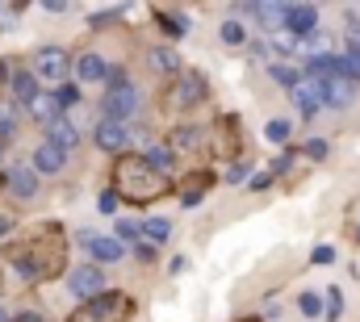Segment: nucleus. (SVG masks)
Here are the masks:
<instances>
[{
  "label": "nucleus",
  "mask_w": 360,
  "mask_h": 322,
  "mask_svg": "<svg viewBox=\"0 0 360 322\" xmlns=\"http://www.w3.org/2000/svg\"><path fill=\"white\" fill-rule=\"evenodd\" d=\"M4 76H8V67H4V63H0V80H4Z\"/></svg>",
  "instance_id": "obj_38"
},
{
  "label": "nucleus",
  "mask_w": 360,
  "mask_h": 322,
  "mask_svg": "<svg viewBox=\"0 0 360 322\" xmlns=\"http://www.w3.org/2000/svg\"><path fill=\"white\" fill-rule=\"evenodd\" d=\"M168 188H172V180L160 176L143 155H117V163H113V193H117V201L151 205V201L164 197Z\"/></svg>",
  "instance_id": "obj_2"
},
{
  "label": "nucleus",
  "mask_w": 360,
  "mask_h": 322,
  "mask_svg": "<svg viewBox=\"0 0 360 322\" xmlns=\"http://www.w3.org/2000/svg\"><path fill=\"white\" fill-rule=\"evenodd\" d=\"M72 67H76V76H80V80H84V84L109 80V63H105V59H101L96 51H84V55H80V59H76Z\"/></svg>",
  "instance_id": "obj_15"
},
{
  "label": "nucleus",
  "mask_w": 360,
  "mask_h": 322,
  "mask_svg": "<svg viewBox=\"0 0 360 322\" xmlns=\"http://www.w3.org/2000/svg\"><path fill=\"white\" fill-rule=\"evenodd\" d=\"M314 30H319V8L314 4H285V34L314 38Z\"/></svg>",
  "instance_id": "obj_7"
},
{
  "label": "nucleus",
  "mask_w": 360,
  "mask_h": 322,
  "mask_svg": "<svg viewBox=\"0 0 360 322\" xmlns=\"http://www.w3.org/2000/svg\"><path fill=\"white\" fill-rule=\"evenodd\" d=\"M0 322H13V318H8V314H4V310H0Z\"/></svg>",
  "instance_id": "obj_39"
},
{
  "label": "nucleus",
  "mask_w": 360,
  "mask_h": 322,
  "mask_svg": "<svg viewBox=\"0 0 360 322\" xmlns=\"http://www.w3.org/2000/svg\"><path fill=\"white\" fill-rule=\"evenodd\" d=\"M243 322H260V318H243Z\"/></svg>",
  "instance_id": "obj_40"
},
{
  "label": "nucleus",
  "mask_w": 360,
  "mask_h": 322,
  "mask_svg": "<svg viewBox=\"0 0 360 322\" xmlns=\"http://www.w3.org/2000/svg\"><path fill=\"white\" fill-rule=\"evenodd\" d=\"M80 243L92 251V259H101V264H113V259H122V243L117 239H101V235H80Z\"/></svg>",
  "instance_id": "obj_16"
},
{
  "label": "nucleus",
  "mask_w": 360,
  "mask_h": 322,
  "mask_svg": "<svg viewBox=\"0 0 360 322\" xmlns=\"http://www.w3.org/2000/svg\"><path fill=\"white\" fill-rule=\"evenodd\" d=\"M319 88H323V105H335V109L352 105V96H356V80H348V76H327V80H319Z\"/></svg>",
  "instance_id": "obj_11"
},
{
  "label": "nucleus",
  "mask_w": 360,
  "mask_h": 322,
  "mask_svg": "<svg viewBox=\"0 0 360 322\" xmlns=\"http://www.w3.org/2000/svg\"><path fill=\"white\" fill-rule=\"evenodd\" d=\"M243 38H248V34H243L239 21H226V25H222V42H226V46H239Z\"/></svg>",
  "instance_id": "obj_30"
},
{
  "label": "nucleus",
  "mask_w": 360,
  "mask_h": 322,
  "mask_svg": "<svg viewBox=\"0 0 360 322\" xmlns=\"http://www.w3.org/2000/svg\"><path fill=\"white\" fill-rule=\"evenodd\" d=\"M143 231H147V239L151 243H168L172 239V222H168V218H147Z\"/></svg>",
  "instance_id": "obj_25"
},
{
  "label": "nucleus",
  "mask_w": 360,
  "mask_h": 322,
  "mask_svg": "<svg viewBox=\"0 0 360 322\" xmlns=\"http://www.w3.org/2000/svg\"><path fill=\"white\" fill-rule=\"evenodd\" d=\"M13 322H46V318H42L38 310H25V314H17V318H13Z\"/></svg>",
  "instance_id": "obj_37"
},
{
  "label": "nucleus",
  "mask_w": 360,
  "mask_h": 322,
  "mask_svg": "<svg viewBox=\"0 0 360 322\" xmlns=\"http://www.w3.org/2000/svg\"><path fill=\"white\" fill-rule=\"evenodd\" d=\"M155 21L164 25V34H168V38H180V34L188 30V21L180 17L176 8H155Z\"/></svg>",
  "instance_id": "obj_21"
},
{
  "label": "nucleus",
  "mask_w": 360,
  "mask_h": 322,
  "mask_svg": "<svg viewBox=\"0 0 360 322\" xmlns=\"http://www.w3.org/2000/svg\"><path fill=\"white\" fill-rule=\"evenodd\" d=\"M46 143H55V147H59V151L68 155V151H72V147L80 143V130H76V126H72L68 117H59V122H51V139H46Z\"/></svg>",
  "instance_id": "obj_19"
},
{
  "label": "nucleus",
  "mask_w": 360,
  "mask_h": 322,
  "mask_svg": "<svg viewBox=\"0 0 360 322\" xmlns=\"http://www.w3.org/2000/svg\"><path fill=\"white\" fill-rule=\"evenodd\" d=\"M134 302L126 293H96L92 302H80V310H72L68 322H130Z\"/></svg>",
  "instance_id": "obj_3"
},
{
  "label": "nucleus",
  "mask_w": 360,
  "mask_h": 322,
  "mask_svg": "<svg viewBox=\"0 0 360 322\" xmlns=\"http://www.w3.org/2000/svg\"><path fill=\"white\" fill-rule=\"evenodd\" d=\"M269 139L272 143H285L289 139V122H269Z\"/></svg>",
  "instance_id": "obj_31"
},
{
  "label": "nucleus",
  "mask_w": 360,
  "mask_h": 322,
  "mask_svg": "<svg viewBox=\"0 0 360 322\" xmlns=\"http://www.w3.org/2000/svg\"><path fill=\"white\" fill-rule=\"evenodd\" d=\"M113 231H117V243H139V235H143L139 222H117Z\"/></svg>",
  "instance_id": "obj_29"
},
{
  "label": "nucleus",
  "mask_w": 360,
  "mask_h": 322,
  "mask_svg": "<svg viewBox=\"0 0 360 322\" xmlns=\"http://www.w3.org/2000/svg\"><path fill=\"white\" fill-rule=\"evenodd\" d=\"M239 122L235 117H218L214 126H210V151L218 155V160H231L235 151H239Z\"/></svg>",
  "instance_id": "obj_8"
},
{
  "label": "nucleus",
  "mask_w": 360,
  "mask_h": 322,
  "mask_svg": "<svg viewBox=\"0 0 360 322\" xmlns=\"http://www.w3.org/2000/svg\"><path fill=\"white\" fill-rule=\"evenodd\" d=\"M76 101H80V88H76V84H59V88H55V105H59V109H72Z\"/></svg>",
  "instance_id": "obj_26"
},
{
  "label": "nucleus",
  "mask_w": 360,
  "mask_h": 322,
  "mask_svg": "<svg viewBox=\"0 0 360 322\" xmlns=\"http://www.w3.org/2000/svg\"><path fill=\"white\" fill-rule=\"evenodd\" d=\"M68 55L59 51V46H42L38 55H34V80H63L68 76Z\"/></svg>",
  "instance_id": "obj_9"
},
{
  "label": "nucleus",
  "mask_w": 360,
  "mask_h": 322,
  "mask_svg": "<svg viewBox=\"0 0 360 322\" xmlns=\"http://www.w3.org/2000/svg\"><path fill=\"white\" fill-rule=\"evenodd\" d=\"M25 109H30V117H38V122H46V126H51V122H59V113H63V109L55 105V92H38Z\"/></svg>",
  "instance_id": "obj_18"
},
{
  "label": "nucleus",
  "mask_w": 360,
  "mask_h": 322,
  "mask_svg": "<svg viewBox=\"0 0 360 322\" xmlns=\"http://www.w3.org/2000/svg\"><path fill=\"white\" fill-rule=\"evenodd\" d=\"M323 314H327L331 322L344 314V293H340V289H331V293H327V302H323Z\"/></svg>",
  "instance_id": "obj_27"
},
{
  "label": "nucleus",
  "mask_w": 360,
  "mask_h": 322,
  "mask_svg": "<svg viewBox=\"0 0 360 322\" xmlns=\"http://www.w3.org/2000/svg\"><path fill=\"white\" fill-rule=\"evenodd\" d=\"M331 259H335V251H331L327 243H323V247H314V255H310V264H331Z\"/></svg>",
  "instance_id": "obj_34"
},
{
  "label": "nucleus",
  "mask_w": 360,
  "mask_h": 322,
  "mask_svg": "<svg viewBox=\"0 0 360 322\" xmlns=\"http://www.w3.org/2000/svg\"><path fill=\"white\" fill-rule=\"evenodd\" d=\"M96 205H101V214H113V210H117V193H113V188H109V193H101V201H96Z\"/></svg>",
  "instance_id": "obj_33"
},
{
  "label": "nucleus",
  "mask_w": 360,
  "mask_h": 322,
  "mask_svg": "<svg viewBox=\"0 0 360 322\" xmlns=\"http://www.w3.org/2000/svg\"><path fill=\"white\" fill-rule=\"evenodd\" d=\"M4 264H13V272L25 281V285H42V281H55L68 264V235L59 222H42V226H30L25 235L4 243Z\"/></svg>",
  "instance_id": "obj_1"
},
{
  "label": "nucleus",
  "mask_w": 360,
  "mask_h": 322,
  "mask_svg": "<svg viewBox=\"0 0 360 322\" xmlns=\"http://www.w3.org/2000/svg\"><path fill=\"white\" fill-rule=\"evenodd\" d=\"M297 306H302V314H306V318L323 314V297H319V293H302V297H297Z\"/></svg>",
  "instance_id": "obj_28"
},
{
  "label": "nucleus",
  "mask_w": 360,
  "mask_h": 322,
  "mask_svg": "<svg viewBox=\"0 0 360 322\" xmlns=\"http://www.w3.org/2000/svg\"><path fill=\"white\" fill-rule=\"evenodd\" d=\"M68 289H72L76 297L92 302L96 293H105V276H101V268H96V264H80V268H72V272H68Z\"/></svg>",
  "instance_id": "obj_6"
},
{
  "label": "nucleus",
  "mask_w": 360,
  "mask_h": 322,
  "mask_svg": "<svg viewBox=\"0 0 360 322\" xmlns=\"http://www.w3.org/2000/svg\"><path fill=\"white\" fill-rule=\"evenodd\" d=\"M126 143H130V130H126L122 122H109V117L96 122V147H101V151H113V155H117Z\"/></svg>",
  "instance_id": "obj_12"
},
{
  "label": "nucleus",
  "mask_w": 360,
  "mask_h": 322,
  "mask_svg": "<svg viewBox=\"0 0 360 322\" xmlns=\"http://www.w3.org/2000/svg\"><path fill=\"white\" fill-rule=\"evenodd\" d=\"M210 184H214V176L210 172H193V176H184L176 184V197L184 201V205H197L205 193H210Z\"/></svg>",
  "instance_id": "obj_14"
},
{
  "label": "nucleus",
  "mask_w": 360,
  "mask_h": 322,
  "mask_svg": "<svg viewBox=\"0 0 360 322\" xmlns=\"http://www.w3.org/2000/svg\"><path fill=\"white\" fill-rule=\"evenodd\" d=\"M139 259H147V264H151V259H155V247H151V243H139Z\"/></svg>",
  "instance_id": "obj_36"
},
{
  "label": "nucleus",
  "mask_w": 360,
  "mask_h": 322,
  "mask_svg": "<svg viewBox=\"0 0 360 322\" xmlns=\"http://www.w3.org/2000/svg\"><path fill=\"white\" fill-rule=\"evenodd\" d=\"M13 130H17V105L13 96H0V143L13 139Z\"/></svg>",
  "instance_id": "obj_24"
},
{
  "label": "nucleus",
  "mask_w": 360,
  "mask_h": 322,
  "mask_svg": "<svg viewBox=\"0 0 360 322\" xmlns=\"http://www.w3.org/2000/svg\"><path fill=\"white\" fill-rule=\"evenodd\" d=\"M4 184H8V193H13L17 201L38 197V172H34L30 163H13V167L4 172Z\"/></svg>",
  "instance_id": "obj_10"
},
{
  "label": "nucleus",
  "mask_w": 360,
  "mask_h": 322,
  "mask_svg": "<svg viewBox=\"0 0 360 322\" xmlns=\"http://www.w3.org/2000/svg\"><path fill=\"white\" fill-rule=\"evenodd\" d=\"M63 151L55 147V143H42L38 151H34V172H46V176H55V172H63Z\"/></svg>",
  "instance_id": "obj_17"
},
{
  "label": "nucleus",
  "mask_w": 360,
  "mask_h": 322,
  "mask_svg": "<svg viewBox=\"0 0 360 322\" xmlns=\"http://www.w3.org/2000/svg\"><path fill=\"white\" fill-rule=\"evenodd\" d=\"M13 96H17L21 105H30V101L38 96V80H34V72H17V76H13Z\"/></svg>",
  "instance_id": "obj_22"
},
{
  "label": "nucleus",
  "mask_w": 360,
  "mask_h": 322,
  "mask_svg": "<svg viewBox=\"0 0 360 322\" xmlns=\"http://www.w3.org/2000/svg\"><path fill=\"white\" fill-rule=\"evenodd\" d=\"M306 155H314V160H323V155H327V143H310V147H306Z\"/></svg>",
  "instance_id": "obj_35"
},
{
  "label": "nucleus",
  "mask_w": 360,
  "mask_h": 322,
  "mask_svg": "<svg viewBox=\"0 0 360 322\" xmlns=\"http://www.w3.org/2000/svg\"><path fill=\"white\" fill-rule=\"evenodd\" d=\"M226 180H231V184L248 180V163H231V167H226Z\"/></svg>",
  "instance_id": "obj_32"
},
{
  "label": "nucleus",
  "mask_w": 360,
  "mask_h": 322,
  "mask_svg": "<svg viewBox=\"0 0 360 322\" xmlns=\"http://www.w3.org/2000/svg\"><path fill=\"white\" fill-rule=\"evenodd\" d=\"M105 117L109 122H126L130 113H139V92H134V84L126 80V76H113L109 84V96H105Z\"/></svg>",
  "instance_id": "obj_4"
},
{
  "label": "nucleus",
  "mask_w": 360,
  "mask_h": 322,
  "mask_svg": "<svg viewBox=\"0 0 360 322\" xmlns=\"http://www.w3.org/2000/svg\"><path fill=\"white\" fill-rule=\"evenodd\" d=\"M143 160L151 163V167H155L160 176H168V167H172V160H176V155H172V147H168V143H151Z\"/></svg>",
  "instance_id": "obj_20"
},
{
  "label": "nucleus",
  "mask_w": 360,
  "mask_h": 322,
  "mask_svg": "<svg viewBox=\"0 0 360 322\" xmlns=\"http://www.w3.org/2000/svg\"><path fill=\"white\" fill-rule=\"evenodd\" d=\"M201 101H205V80H201L197 72H176L164 109H193V105H201Z\"/></svg>",
  "instance_id": "obj_5"
},
{
  "label": "nucleus",
  "mask_w": 360,
  "mask_h": 322,
  "mask_svg": "<svg viewBox=\"0 0 360 322\" xmlns=\"http://www.w3.org/2000/svg\"><path fill=\"white\" fill-rule=\"evenodd\" d=\"M293 105H297L306 117L319 113V109H323V88H319V80H310V76L293 80Z\"/></svg>",
  "instance_id": "obj_13"
},
{
  "label": "nucleus",
  "mask_w": 360,
  "mask_h": 322,
  "mask_svg": "<svg viewBox=\"0 0 360 322\" xmlns=\"http://www.w3.org/2000/svg\"><path fill=\"white\" fill-rule=\"evenodd\" d=\"M147 63H151L155 72H168V76H176V67H180L176 51H168V46H155V51L147 55Z\"/></svg>",
  "instance_id": "obj_23"
}]
</instances>
